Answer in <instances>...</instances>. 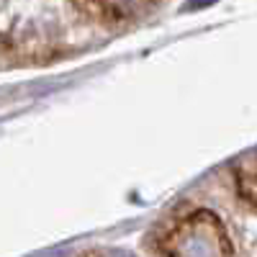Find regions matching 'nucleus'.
<instances>
[{
	"instance_id": "f257e3e1",
	"label": "nucleus",
	"mask_w": 257,
	"mask_h": 257,
	"mask_svg": "<svg viewBox=\"0 0 257 257\" xmlns=\"http://www.w3.org/2000/svg\"><path fill=\"white\" fill-rule=\"evenodd\" d=\"M165 254H229L231 247L226 242L224 226L213 213H193L180 221L173 234L167 237V244L160 247Z\"/></svg>"
},
{
	"instance_id": "f03ea898",
	"label": "nucleus",
	"mask_w": 257,
	"mask_h": 257,
	"mask_svg": "<svg viewBox=\"0 0 257 257\" xmlns=\"http://www.w3.org/2000/svg\"><path fill=\"white\" fill-rule=\"evenodd\" d=\"M157 0H75V6H80L85 13H90L93 18L100 21H128L144 16Z\"/></svg>"
},
{
	"instance_id": "7ed1b4c3",
	"label": "nucleus",
	"mask_w": 257,
	"mask_h": 257,
	"mask_svg": "<svg viewBox=\"0 0 257 257\" xmlns=\"http://www.w3.org/2000/svg\"><path fill=\"white\" fill-rule=\"evenodd\" d=\"M239 193L247 201L257 203V175L254 173H242L239 175Z\"/></svg>"
},
{
	"instance_id": "20e7f679",
	"label": "nucleus",
	"mask_w": 257,
	"mask_h": 257,
	"mask_svg": "<svg viewBox=\"0 0 257 257\" xmlns=\"http://www.w3.org/2000/svg\"><path fill=\"white\" fill-rule=\"evenodd\" d=\"M211 3H216V0H188L185 3V11H198V8H206Z\"/></svg>"
}]
</instances>
